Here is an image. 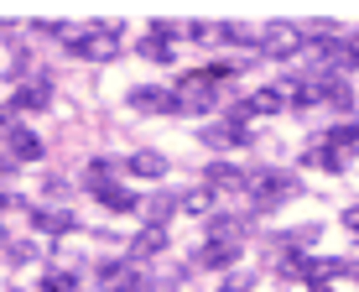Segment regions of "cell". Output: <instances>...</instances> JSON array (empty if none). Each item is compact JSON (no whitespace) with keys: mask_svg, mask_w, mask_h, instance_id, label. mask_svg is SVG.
Returning <instances> with one entry per match:
<instances>
[{"mask_svg":"<svg viewBox=\"0 0 359 292\" xmlns=\"http://www.w3.org/2000/svg\"><path fill=\"white\" fill-rule=\"evenodd\" d=\"M349 53H354V63H359V36H349Z\"/></svg>","mask_w":359,"mask_h":292,"instance_id":"25","label":"cell"},{"mask_svg":"<svg viewBox=\"0 0 359 292\" xmlns=\"http://www.w3.org/2000/svg\"><path fill=\"white\" fill-rule=\"evenodd\" d=\"M99 204H104V209H115V214H130V209H141V204H135L130 193L120 188V182H109V188H99Z\"/></svg>","mask_w":359,"mask_h":292,"instance_id":"17","label":"cell"},{"mask_svg":"<svg viewBox=\"0 0 359 292\" xmlns=\"http://www.w3.org/2000/svg\"><path fill=\"white\" fill-rule=\"evenodd\" d=\"M182 209H188V214H208V204H214V193H208V188H193V193H182Z\"/></svg>","mask_w":359,"mask_h":292,"instance_id":"20","label":"cell"},{"mask_svg":"<svg viewBox=\"0 0 359 292\" xmlns=\"http://www.w3.org/2000/svg\"><path fill=\"white\" fill-rule=\"evenodd\" d=\"M229 68H208V73H188L177 89V109H188V115H203V109H214V79H224Z\"/></svg>","mask_w":359,"mask_h":292,"instance_id":"2","label":"cell"},{"mask_svg":"<svg viewBox=\"0 0 359 292\" xmlns=\"http://www.w3.org/2000/svg\"><path fill=\"white\" fill-rule=\"evenodd\" d=\"M250 115H276V109H287V84H266V89H255L250 100H245Z\"/></svg>","mask_w":359,"mask_h":292,"instance_id":"7","label":"cell"},{"mask_svg":"<svg viewBox=\"0 0 359 292\" xmlns=\"http://www.w3.org/2000/svg\"><path fill=\"white\" fill-rule=\"evenodd\" d=\"M32 225L42 230V235H63V230H73V214L68 209H27Z\"/></svg>","mask_w":359,"mask_h":292,"instance_id":"13","label":"cell"},{"mask_svg":"<svg viewBox=\"0 0 359 292\" xmlns=\"http://www.w3.org/2000/svg\"><path fill=\"white\" fill-rule=\"evenodd\" d=\"M302 47V36H297V27H266V53H276V58H287Z\"/></svg>","mask_w":359,"mask_h":292,"instance_id":"14","label":"cell"},{"mask_svg":"<svg viewBox=\"0 0 359 292\" xmlns=\"http://www.w3.org/2000/svg\"><path fill=\"white\" fill-rule=\"evenodd\" d=\"M6 246H11V240H6V230H0V251H6Z\"/></svg>","mask_w":359,"mask_h":292,"instance_id":"27","label":"cell"},{"mask_svg":"<svg viewBox=\"0 0 359 292\" xmlns=\"http://www.w3.org/2000/svg\"><path fill=\"white\" fill-rule=\"evenodd\" d=\"M172 209H177V204H172V199H146V204H141V214L151 219V225H162V219H167Z\"/></svg>","mask_w":359,"mask_h":292,"instance_id":"22","label":"cell"},{"mask_svg":"<svg viewBox=\"0 0 359 292\" xmlns=\"http://www.w3.org/2000/svg\"><path fill=\"white\" fill-rule=\"evenodd\" d=\"M130 105L162 115V109H177V94H172V89H146V84H141V89H130Z\"/></svg>","mask_w":359,"mask_h":292,"instance_id":"12","label":"cell"},{"mask_svg":"<svg viewBox=\"0 0 359 292\" xmlns=\"http://www.w3.org/2000/svg\"><path fill=\"white\" fill-rule=\"evenodd\" d=\"M109 173H115V167H109V162H104V157H94V162H89V167H83V182H89V188L99 193V188H109V182H115V178H109Z\"/></svg>","mask_w":359,"mask_h":292,"instance_id":"18","label":"cell"},{"mask_svg":"<svg viewBox=\"0 0 359 292\" xmlns=\"http://www.w3.org/2000/svg\"><path fill=\"white\" fill-rule=\"evenodd\" d=\"M68 53L83 58V63H109V58L120 53V27H109V21H94V27L83 32H68Z\"/></svg>","mask_w":359,"mask_h":292,"instance_id":"1","label":"cell"},{"mask_svg":"<svg viewBox=\"0 0 359 292\" xmlns=\"http://www.w3.org/2000/svg\"><path fill=\"white\" fill-rule=\"evenodd\" d=\"M73 287H79V277H73V272H47L42 277V292H73Z\"/></svg>","mask_w":359,"mask_h":292,"instance_id":"21","label":"cell"},{"mask_svg":"<svg viewBox=\"0 0 359 292\" xmlns=\"http://www.w3.org/2000/svg\"><path fill=\"white\" fill-rule=\"evenodd\" d=\"M53 105V89H47V79H32V84H21L16 89V109L27 115V109H47Z\"/></svg>","mask_w":359,"mask_h":292,"instance_id":"11","label":"cell"},{"mask_svg":"<svg viewBox=\"0 0 359 292\" xmlns=\"http://www.w3.org/2000/svg\"><path fill=\"white\" fill-rule=\"evenodd\" d=\"M344 225H349L354 235H359V204H354V209H344Z\"/></svg>","mask_w":359,"mask_h":292,"instance_id":"23","label":"cell"},{"mask_svg":"<svg viewBox=\"0 0 359 292\" xmlns=\"http://www.w3.org/2000/svg\"><path fill=\"white\" fill-rule=\"evenodd\" d=\"M307 292H333V287L323 282V277H307Z\"/></svg>","mask_w":359,"mask_h":292,"instance_id":"24","label":"cell"},{"mask_svg":"<svg viewBox=\"0 0 359 292\" xmlns=\"http://www.w3.org/2000/svg\"><path fill=\"white\" fill-rule=\"evenodd\" d=\"M99 287L104 292H141V272L130 261H104L99 266Z\"/></svg>","mask_w":359,"mask_h":292,"instance_id":"4","label":"cell"},{"mask_svg":"<svg viewBox=\"0 0 359 292\" xmlns=\"http://www.w3.org/2000/svg\"><path fill=\"white\" fill-rule=\"evenodd\" d=\"M297 193V178L287 173H250V204L255 209H271L276 199H292Z\"/></svg>","mask_w":359,"mask_h":292,"instance_id":"3","label":"cell"},{"mask_svg":"<svg viewBox=\"0 0 359 292\" xmlns=\"http://www.w3.org/2000/svg\"><path fill=\"white\" fill-rule=\"evenodd\" d=\"M214 188L250 193V173H245V167H229V162H214V167H208V193H214Z\"/></svg>","mask_w":359,"mask_h":292,"instance_id":"8","label":"cell"},{"mask_svg":"<svg viewBox=\"0 0 359 292\" xmlns=\"http://www.w3.org/2000/svg\"><path fill=\"white\" fill-rule=\"evenodd\" d=\"M323 146H328L333 157H349L354 146H359V126H333L328 136H323Z\"/></svg>","mask_w":359,"mask_h":292,"instance_id":"15","label":"cell"},{"mask_svg":"<svg viewBox=\"0 0 359 292\" xmlns=\"http://www.w3.org/2000/svg\"><path fill=\"white\" fill-rule=\"evenodd\" d=\"M6 152H11V162H36V157H42V141H36V131H27V126H6Z\"/></svg>","mask_w":359,"mask_h":292,"instance_id":"5","label":"cell"},{"mask_svg":"<svg viewBox=\"0 0 359 292\" xmlns=\"http://www.w3.org/2000/svg\"><path fill=\"white\" fill-rule=\"evenodd\" d=\"M219 292H245V282H234V287H219Z\"/></svg>","mask_w":359,"mask_h":292,"instance_id":"26","label":"cell"},{"mask_svg":"<svg viewBox=\"0 0 359 292\" xmlns=\"http://www.w3.org/2000/svg\"><path fill=\"white\" fill-rule=\"evenodd\" d=\"M302 162H307V167H323V173H339V167H344V157H333L328 146H313V152H307Z\"/></svg>","mask_w":359,"mask_h":292,"instance_id":"19","label":"cell"},{"mask_svg":"<svg viewBox=\"0 0 359 292\" xmlns=\"http://www.w3.org/2000/svg\"><path fill=\"white\" fill-rule=\"evenodd\" d=\"M162 251H167V230H162V225H146L141 235L130 240V255H135V261H151V255H162Z\"/></svg>","mask_w":359,"mask_h":292,"instance_id":"9","label":"cell"},{"mask_svg":"<svg viewBox=\"0 0 359 292\" xmlns=\"http://www.w3.org/2000/svg\"><path fill=\"white\" fill-rule=\"evenodd\" d=\"M234 261H240V246H234V240H208V246L198 251V266H203V272H224Z\"/></svg>","mask_w":359,"mask_h":292,"instance_id":"6","label":"cell"},{"mask_svg":"<svg viewBox=\"0 0 359 292\" xmlns=\"http://www.w3.org/2000/svg\"><path fill=\"white\" fill-rule=\"evenodd\" d=\"M141 58H151V63H167V58H172V27H167V21L151 27V36L141 42Z\"/></svg>","mask_w":359,"mask_h":292,"instance_id":"10","label":"cell"},{"mask_svg":"<svg viewBox=\"0 0 359 292\" xmlns=\"http://www.w3.org/2000/svg\"><path fill=\"white\" fill-rule=\"evenodd\" d=\"M130 173H135V178H162V173H167V157H162V152H135V157H130Z\"/></svg>","mask_w":359,"mask_h":292,"instance_id":"16","label":"cell"}]
</instances>
